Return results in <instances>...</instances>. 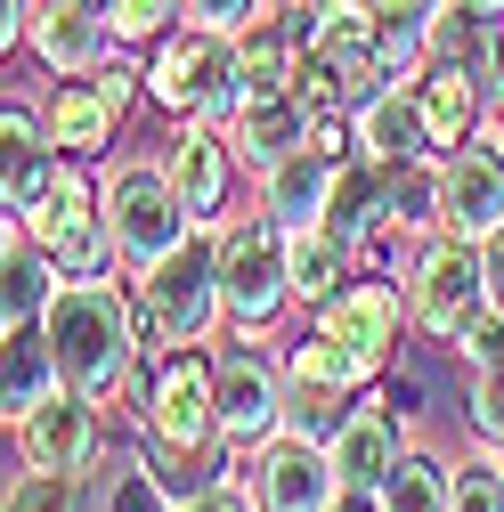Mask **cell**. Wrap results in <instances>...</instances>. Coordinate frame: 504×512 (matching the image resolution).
I'll list each match as a JSON object with an SVG mask.
<instances>
[{"mask_svg": "<svg viewBox=\"0 0 504 512\" xmlns=\"http://www.w3.org/2000/svg\"><path fill=\"white\" fill-rule=\"evenodd\" d=\"M350 407H358L350 391H293V399H285V423L309 431V439H334V431L350 423Z\"/></svg>", "mask_w": 504, "mask_h": 512, "instance_id": "obj_31", "label": "cell"}, {"mask_svg": "<svg viewBox=\"0 0 504 512\" xmlns=\"http://www.w3.org/2000/svg\"><path fill=\"white\" fill-rule=\"evenodd\" d=\"M318 334H334L350 358H366L374 374H391V358H399V342H407V326H415V309H407V285L399 277H358L350 293H334L318 317H309Z\"/></svg>", "mask_w": 504, "mask_h": 512, "instance_id": "obj_12", "label": "cell"}, {"mask_svg": "<svg viewBox=\"0 0 504 512\" xmlns=\"http://www.w3.org/2000/svg\"><path fill=\"white\" fill-rule=\"evenodd\" d=\"M0 512H98V480H82V472H17L9 480V504Z\"/></svg>", "mask_w": 504, "mask_h": 512, "instance_id": "obj_28", "label": "cell"}, {"mask_svg": "<svg viewBox=\"0 0 504 512\" xmlns=\"http://www.w3.org/2000/svg\"><path fill=\"white\" fill-rule=\"evenodd\" d=\"M383 512H456V464L407 439V456L383 480Z\"/></svg>", "mask_w": 504, "mask_h": 512, "instance_id": "obj_27", "label": "cell"}, {"mask_svg": "<svg viewBox=\"0 0 504 512\" xmlns=\"http://www.w3.org/2000/svg\"><path fill=\"white\" fill-rule=\"evenodd\" d=\"M147 98L171 122H236L244 106V74H236V33H204V25H179L171 41L147 49Z\"/></svg>", "mask_w": 504, "mask_h": 512, "instance_id": "obj_4", "label": "cell"}, {"mask_svg": "<svg viewBox=\"0 0 504 512\" xmlns=\"http://www.w3.org/2000/svg\"><path fill=\"white\" fill-rule=\"evenodd\" d=\"M98 187H106V236H114V269L122 277L171 261V252L196 236V212L179 204V187L163 179V163H114Z\"/></svg>", "mask_w": 504, "mask_h": 512, "instance_id": "obj_6", "label": "cell"}, {"mask_svg": "<svg viewBox=\"0 0 504 512\" xmlns=\"http://www.w3.org/2000/svg\"><path fill=\"white\" fill-rule=\"evenodd\" d=\"M496 464H504V439H496Z\"/></svg>", "mask_w": 504, "mask_h": 512, "instance_id": "obj_38", "label": "cell"}, {"mask_svg": "<svg viewBox=\"0 0 504 512\" xmlns=\"http://www.w3.org/2000/svg\"><path fill=\"white\" fill-rule=\"evenodd\" d=\"M139 301V326L163 342V350H204L220 326H228V301H220V228H196L171 261L122 277Z\"/></svg>", "mask_w": 504, "mask_h": 512, "instance_id": "obj_3", "label": "cell"}, {"mask_svg": "<svg viewBox=\"0 0 504 512\" xmlns=\"http://www.w3.org/2000/svg\"><path fill=\"white\" fill-rule=\"evenodd\" d=\"M179 512H261V504H252L244 472H228V480H204V488H179Z\"/></svg>", "mask_w": 504, "mask_h": 512, "instance_id": "obj_33", "label": "cell"}, {"mask_svg": "<svg viewBox=\"0 0 504 512\" xmlns=\"http://www.w3.org/2000/svg\"><path fill=\"white\" fill-rule=\"evenodd\" d=\"M480 269H488V309L504 317V228H496V236H480Z\"/></svg>", "mask_w": 504, "mask_h": 512, "instance_id": "obj_35", "label": "cell"}, {"mask_svg": "<svg viewBox=\"0 0 504 512\" xmlns=\"http://www.w3.org/2000/svg\"><path fill=\"white\" fill-rule=\"evenodd\" d=\"M139 439L163 456V472H171V480L204 472V464L228 480V456H236V447L220 439V407H212V358H204V350H163V358H155Z\"/></svg>", "mask_w": 504, "mask_h": 512, "instance_id": "obj_2", "label": "cell"}, {"mask_svg": "<svg viewBox=\"0 0 504 512\" xmlns=\"http://www.w3.org/2000/svg\"><path fill=\"white\" fill-rule=\"evenodd\" d=\"M350 131H358V155L383 163V171H399V163H439V147H431V131H423V106H415V82H391L374 106H358Z\"/></svg>", "mask_w": 504, "mask_h": 512, "instance_id": "obj_21", "label": "cell"}, {"mask_svg": "<svg viewBox=\"0 0 504 512\" xmlns=\"http://www.w3.org/2000/svg\"><path fill=\"white\" fill-rule=\"evenodd\" d=\"M163 179L179 187V204L196 212V228H220V220H236L228 212V196H236V147H228V131L220 122H171V139H163Z\"/></svg>", "mask_w": 504, "mask_h": 512, "instance_id": "obj_13", "label": "cell"}, {"mask_svg": "<svg viewBox=\"0 0 504 512\" xmlns=\"http://www.w3.org/2000/svg\"><path fill=\"white\" fill-rule=\"evenodd\" d=\"M0 342H9L0 350V407H9V423H25L41 399L66 391V374H57V350H49L41 326H9Z\"/></svg>", "mask_w": 504, "mask_h": 512, "instance_id": "obj_23", "label": "cell"}, {"mask_svg": "<svg viewBox=\"0 0 504 512\" xmlns=\"http://www.w3.org/2000/svg\"><path fill=\"white\" fill-rule=\"evenodd\" d=\"M431 9H439V0H431Z\"/></svg>", "mask_w": 504, "mask_h": 512, "instance_id": "obj_39", "label": "cell"}, {"mask_svg": "<svg viewBox=\"0 0 504 512\" xmlns=\"http://www.w3.org/2000/svg\"><path fill=\"white\" fill-rule=\"evenodd\" d=\"M456 512H504V464H496V447H480V456L456 464Z\"/></svg>", "mask_w": 504, "mask_h": 512, "instance_id": "obj_30", "label": "cell"}, {"mask_svg": "<svg viewBox=\"0 0 504 512\" xmlns=\"http://www.w3.org/2000/svg\"><path fill=\"white\" fill-rule=\"evenodd\" d=\"M309 131H318V106H309L301 90H269V98H244V106H236L228 147H236V163H244L252 179H261V171H277L285 155H301Z\"/></svg>", "mask_w": 504, "mask_h": 512, "instance_id": "obj_18", "label": "cell"}, {"mask_svg": "<svg viewBox=\"0 0 504 512\" xmlns=\"http://www.w3.org/2000/svg\"><path fill=\"white\" fill-rule=\"evenodd\" d=\"M41 334L57 350L66 391H82L98 407H114L122 382H131V366L147 358L139 301H131V285H114V277H66L49 293V309H41Z\"/></svg>", "mask_w": 504, "mask_h": 512, "instance_id": "obj_1", "label": "cell"}, {"mask_svg": "<svg viewBox=\"0 0 504 512\" xmlns=\"http://www.w3.org/2000/svg\"><path fill=\"white\" fill-rule=\"evenodd\" d=\"M17 431V464H33V472H106V407L98 399H82V391H57V399H41L25 423H9Z\"/></svg>", "mask_w": 504, "mask_h": 512, "instance_id": "obj_11", "label": "cell"}, {"mask_svg": "<svg viewBox=\"0 0 504 512\" xmlns=\"http://www.w3.org/2000/svg\"><path fill=\"white\" fill-rule=\"evenodd\" d=\"M326 456H334V480H342V488H383V480H391V464L407 456V423L366 391V399L350 407V423L326 439Z\"/></svg>", "mask_w": 504, "mask_h": 512, "instance_id": "obj_19", "label": "cell"}, {"mask_svg": "<svg viewBox=\"0 0 504 512\" xmlns=\"http://www.w3.org/2000/svg\"><path fill=\"white\" fill-rule=\"evenodd\" d=\"M25 49L41 57L57 82H90L106 57H114V33H106V9H98V0H41Z\"/></svg>", "mask_w": 504, "mask_h": 512, "instance_id": "obj_17", "label": "cell"}, {"mask_svg": "<svg viewBox=\"0 0 504 512\" xmlns=\"http://www.w3.org/2000/svg\"><path fill=\"white\" fill-rule=\"evenodd\" d=\"M496 74L504 66H472V57H431V66L415 74V106H423V131H431L439 155L488 131V82Z\"/></svg>", "mask_w": 504, "mask_h": 512, "instance_id": "obj_15", "label": "cell"}, {"mask_svg": "<svg viewBox=\"0 0 504 512\" xmlns=\"http://www.w3.org/2000/svg\"><path fill=\"white\" fill-rule=\"evenodd\" d=\"M285 399H293V382H285V350L269 358V342H220L212 350V407H220V439L236 447H261L269 431H285Z\"/></svg>", "mask_w": 504, "mask_h": 512, "instance_id": "obj_9", "label": "cell"}, {"mask_svg": "<svg viewBox=\"0 0 504 512\" xmlns=\"http://www.w3.org/2000/svg\"><path fill=\"white\" fill-rule=\"evenodd\" d=\"M464 431H472L480 447H496V439H504V358L472 366V391H464Z\"/></svg>", "mask_w": 504, "mask_h": 512, "instance_id": "obj_29", "label": "cell"}, {"mask_svg": "<svg viewBox=\"0 0 504 512\" xmlns=\"http://www.w3.org/2000/svg\"><path fill=\"white\" fill-rule=\"evenodd\" d=\"M33 252L57 277H106L114 269V236H106V187L90 179V163H57L49 196L25 212Z\"/></svg>", "mask_w": 504, "mask_h": 512, "instance_id": "obj_8", "label": "cell"}, {"mask_svg": "<svg viewBox=\"0 0 504 512\" xmlns=\"http://www.w3.org/2000/svg\"><path fill=\"white\" fill-rule=\"evenodd\" d=\"M98 512H179V488L155 447H122L98 472Z\"/></svg>", "mask_w": 504, "mask_h": 512, "instance_id": "obj_26", "label": "cell"}, {"mask_svg": "<svg viewBox=\"0 0 504 512\" xmlns=\"http://www.w3.org/2000/svg\"><path fill=\"white\" fill-rule=\"evenodd\" d=\"M456 350H464V358H472V366H488V358H504V317H496V309H488V317H480V326H472V334H464V342H456Z\"/></svg>", "mask_w": 504, "mask_h": 512, "instance_id": "obj_34", "label": "cell"}, {"mask_svg": "<svg viewBox=\"0 0 504 512\" xmlns=\"http://www.w3.org/2000/svg\"><path fill=\"white\" fill-rule=\"evenodd\" d=\"M285 382H293V391H350V399H366L383 374H374L366 358H350L334 334L309 326V334H293V342H285Z\"/></svg>", "mask_w": 504, "mask_h": 512, "instance_id": "obj_25", "label": "cell"}, {"mask_svg": "<svg viewBox=\"0 0 504 512\" xmlns=\"http://www.w3.org/2000/svg\"><path fill=\"white\" fill-rule=\"evenodd\" d=\"M496 41H504V33H496Z\"/></svg>", "mask_w": 504, "mask_h": 512, "instance_id": "obj_40", "label": "cell"}, {"mask_svg": "<svg viewBox=\"0 0 504 512\" xmlns=\"http://www.w3.org/2000/svg\"><path fill=\"white\" fill-rule=\"evenodd\" d=\"M334 187H342V163H334L326 147H301V155H285L277 171L252 179V212H261L277 236H293V228H318V220L334 212Z\"/></svg>", "mask_w": 504, "mask_h": 512, "instance_id": "obj_16", "label": "cell"}, {"mask_svg": "<svg viewBox=\"0 0 504 512\" xmlns=\"http://www.w3.org/2000/svg\"><path fill=\"white\" fill-rule=\"evenodd\" d=\"M334 512H383V488H342Z\"/></svg>", "mask_w": 504, "mask_h": 512, "instance_id": "obj_37", "label": "cell"}, {"mask_svg": "<svg viewBox=\"0 0 504 512\" xmlns=\"http://www.w3.org/2000/svg\"><path fill=\"white\" fill-rule=\"evenodd\" d=\"M407 309H415V334L431 342H464L480 317H488V269H480V244L456 236V228H431L415 244V261H407Z\"/></svg>", "mask_w": 504, "mask_h": 512, "instance_id": "obj_7", "label": "cell"}, {"mask_svg": "<svg viewBox=\"0 0 504 512\" xmlns=\"http://www.w3.org/2000/svg\"><path fill=\"white\" fill-rule=\"evenodd\" d=\"M285 277H293V301L318 317L334 293H350L366 269H358V244L334 228V220H318V228H293L285 236Z\"/></svg>", "mask_w": 504, "mask_h": 512, "instance_id": "obj_20", "label": "cell"}, {"mask_svg": "<svg viewBox=\"0 0 504 512\" xmlns=\"http://www.w3.org/2000/svg\"><path fill=\"white\" fill-rule=\"evenodd\" d=\"M236 74H244V98H269V90H293L301 82V41L285 33L277 0L236 33Z\"/></svg>", "mask_w": 504, "mask_h": 512, "instance_id": "obj_24", "label": "cell"}, {"mask_svg": "<svg viewBox=\"0 0 504 512\" xmlns=\"http://www.w3.org/2000/svg\"><path fill=\"white\" fill-rule=\"evenodd\" d=\"M244 488L261 512H334L342 480H334V456H326V439H309V431H269L261 447H244Z\"/></svg>", "mask_w": 504, "mask_h": 512, "instance_id": "obj_10", "label": "cell"}, {"mask_svg": "<svg viewBox=\"0 0 504 512\" xmlns=\"http://www.w3.org/2000/svg\"><path fill=\"white\" fill-rule=\"evenodd\" d=\"M261 9H269V0H179V17L204 25V33H244Z\"/></svg>", "mask_w": 504, "mask_h": 512, "instance_id": "obj_32", "label": "cell"}, {"mask_svg": "<svg viewBox=\"0 0 504 512\" xmlns=\"http://www.w3.org/2000/svg\"><path fill=\"white\" fill-rule=\"evenodd\" d=\"M41 122H49V147L66 163H98L114 155V131H122V106H106L98 82H57L41 98Z\"/></svg>", "mask_w": 504, "mask_h": 512, "instance_id": "obj_22", "label": "cell"}, {"mask_svg": "<svg viewBox=\"0 0 504 512\" xmlns=\"http://www.w3.org/2000/svg\"><path fill=\"white\" fill-rule=\"evenodd\" d=\"M220 301H228V334L236 342L285 334V317L301 309L293 301V277H285V236L261 212L220 220Z\"/></svg>", "mask_w": 504, "mask_h": 512, "instance_id": "obj_5", "label": "cell"}, {"mask_svg": "<svg viewBox=\"0 0 504 512\" xmlns=\"http://www.w3.org/2000/svg\"><path fill=\"white\" fill-rule=\"evenodd\" d=\"M439 228L456 236H496L504 228V139H464L439 155Z\"/></svg>", "mask_w": 504, "mask_h": 512, "instance_id": "obj_14", "label": "cell"}, {"mask_svg": "<svg viewBox=\"0 0 504 512\" xmlns=\"http://www.w3.org/2000/svg\"><path fill=\"white\" fill-rule=\"evenodd\" d=\"M448 17H464V25H488V33H504V0H439Z\"/></svg>", "mask_w": 504, "mask_h": 512, "instance_id": "obj_36", "label": "cell"}]
</instances>
